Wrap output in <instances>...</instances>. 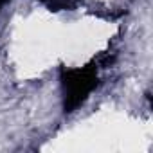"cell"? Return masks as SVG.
I'll use <instances>...</instances> for the list:
<instances>
[{"mask_svg": "<svg viewBox=\"0 0 153 153\" xmlns=\"http://www.w3.org/2000/svg\"><path fill=\"white\" fill-rule=\"evenodd\" d=\"M96 72L90 67L85 68H72L63 74V90H65V110L72 112L79 106L83 99L96 87Z\"/></svg>", "mask_w": 153, "mask_h": 153, "instance_id": "obj_1", "label": "cell"}, {"mask_svg": "<svg viewBox=\"0 0 153 153\" xmlns=\"http://www.w3.org/2000/svg\"><path fill=\"white\" fill-rule=\"evenodd\" d=\"M42 2H45L51 9L58 11V9H67V7H72L76 4V0H42Z\"/></svg>", "mask_w": 153, "mask_h": 153, "instance_id": "obj_2", "label": "cell"}]
</instances>
